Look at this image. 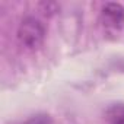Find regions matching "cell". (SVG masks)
I'll return each mask as SVG.
<instances>
[{
	"instance_id": "6da1fadb",
	"label": "cell",
	"mask_w": 124,
	"mask_h": 124,
	"mask_svg": "<svg viewBox=\"0 0 124 124\" xmlns=\"http://www.w3.org/2000/svg\"><path fill=\"white\" fill-rule=\"evenodd\" d=\"M45 38V28L42 22L34 16L25 18L18 26V39L28 50H37L41 47Z\"/></svg>"
},
{
	"instance_id": "7a4b0ae2",
	"label": "cell",
	"mask_w": 124,
	"mask_h": 124,
	"mask_svg": "<svg viewBox=\"0 0 124 124\" xmlns=\"http://www.w3.org/2000/svg\"><path fill=\"white\" fill-rule=\"evenodd\" d=\"M99 21L107 34L118 35L124 29V8L115 2L105 3L101 9Z\"/></svg>"
},
{
	"instance_id": "3957f363",
	"label": "cell",
	"mask_w": 124,
	"mask_h": 124,
	"mask_svg": "<svg viewBox=\"0 0 124 124\" xmlns=\"http://www.w3.org/2000/svg\"><path fill=\"white\" fill-rule=\"evenodd\" d=\"M22 124H51V123H50V118L47 115H35V117H31L29 120H26Z\"/></svg>"
},
{
	"instance_id": "277c9868",
	"label": "cell",
	"mask_w": 124,
	"mask_h": 124,
	"mask_svg": "<svg viewBox=\"0 0 124 124\" xmlns=\"http://www.w3.org/2000/svg\"><path fill=\"white\" fill-rule=\"evenodd\" d=\"M112 124H124V111L123 112H117L112 117Z\"/></svg>"
}]
</instances>
